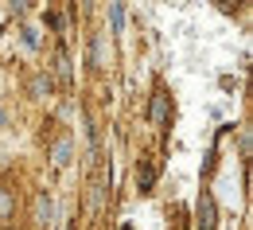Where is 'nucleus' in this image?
Instances as JSON below:
<instances>
[{
  "mask_svg": "<svg viewBox=\"0 0 253 230\" xmlns=\"http://www.w3.org/2000/svg\"><path fill=\"white\" fill-rule=\"evenodd\" d=\"M47 215H51V199H47V195H39V219L47 223Z\"/></svg>",
  "mask_w": 253,
  "mask_h": 230,
  "instance_id": "0eeeda50",
  "label": "nucleus"
},
{
  "mask_svg": "<svg viewBox=\"0 0 253 230\" xmlns=\"http://www.w3.org/2000/svg\"><path fill=\"white\" fill-rule=\"evenodd\" d=\"M109 16H113V28H121V24H125V8H121V4H113V8H109Z\"/></svg>",
  "mask_w": 253,
  "mask_h": 230,
  "instance_id": "423d86ee",
  "label": "nucleus"
},
{
  "mask_svg": "<svg viewBox=\"0 0 253 230\" xmlns=\"http://www.w3.org/2000/svg\"><path fill=\"white\" fill-rule=\"evenodd\" d=\"M0 121H4V109H0Z\"/></svg>",
  "mask_w": 253,
  "mask_h": 230,
  "instance_id": "6e6552de",
  "label": "nucleus"
},
{
  "mask_svg": "<svg viewBox=\"0 0 253 230\" xmlns=\"http://www.w3.org/2000/svg\"><path fill=\"white\" fill-rule=\"evenodd\" d=\"M12 211H16V207H12V195L0 187V219H12Z\"/></svg>",
  "mask_w": 253,
  "mask_h": 230,
  "instance_id": "f03ea898",
  "label": "nucleus"
},
{
  "mask_svg": "<svg viewBox=\"0 0 253 230\" xmlns=\"http://www.w3.org/2000/svg\"><path fill=\"white\" fill-rule=\"evenodd\" d=\"M136 176H140V187L148 191V184L156 180V168H152V164H144V172H136Z\"/></svg>",
  "mask_w": 253,
  "mask_h": 230,
  "instance_id": "20e7f679",
  "label": "nucleus"
},
{
  "mask_svg": "<svg viewBox=\"0 0 253 230\" xmlns=\"http://www.w3.org/2000/svg\"><path fill=\"white\" fill-rule=\"evenodd\" d=\"M214 227V207H211V199H203V230Z\"/></svg>",
  "mask_w": 253,
  "mask_h": 230,
  "instance_id": "7ed1b4c3",
  "label": "nucleus"
},
{
  "mask_svg": "<svg viewBox=\"0 0 253 230\" xmlns=\"http://www.w3.org/2000/svg\"><path fill=\"white\" fill-rule=\"evenodd\" d=\"M66 156H70V140H59V148H55V164H66Z\"/></svg>",
  "mask_w": 253,
  "mask_h": 230,
  "instance_id": "39448f33",
  "label": "nucleus"
},
{
  "mask_svg": "<svg viewBox=\"0 0 253 230\" xmlns=\"http://www.w3.org/2000/svg\"><path fill=\"white\" fill-rule=\"evenodd\" d=\"M164 109H168V94H164V90H156V98H152V109H148V117H152V121H164Z\"/></svg>",
  "mask_w": 253,
  "mask_h": 230,
  "instance_id": "f257e3e1",
  "label": "nucleus"
}]
</instances>
